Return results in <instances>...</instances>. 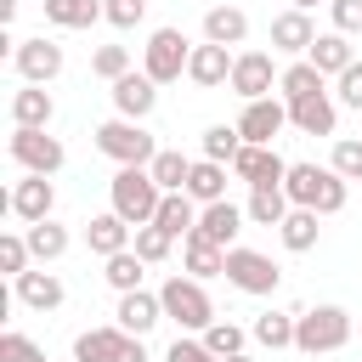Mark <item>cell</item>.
Returning <instances> with one entry per match:
<instances>
[{
	"instance_id": "3",
	"label": "cell",
	"mask_w": 362,
	"mask_h": 362,
	"mask_svg": "<svg viewBox=\"0 0 362 362\" xmlns=\"http://www.w3.org/2000/svg\"><path fill=\"white\" fill-rule=\"evenodd\" d=\"M351 339V311L345 305H311V311H294V351L305 356H328Z\"/></svg>"
},
{
	"instance_id": "47",
	"label": "cell",
	"mask_w": 362,
	"mask_h": 362,
	"mask_svg": "<svg viewBox=\"0 0 362 362\" xmlns=\"http://www.w3.org/2000/svg\"><path fill=\"white\" fill-rule=\"evenodd\" d=\"M339 102H345V107H356V113H362V62H351V68H345V74H339Z\"/></svg>"
},
{
	"instance_id": "37",
	"label": "cell",
	"mask_w": 362,
	"mask_h": 362,
	"mask_svg": "<svg viewBox=\"0 0 362 362\" xmlns=\"http://www.w3.org/2000/svg\"><path fill=\"white\" fill-rule=\"evenodd\" d=\"M141 266H147V260H141L136 249H124V255H113V260H107V272H102V277H107L119 294H136V288H141Z\"/></svg>"
},
{
	"instance_id": "41",
	"label": "cell",
	"mask_w": 362,
	"mask_h": 362,
	"mask_svg": "<svg viewBox=\"0 0 362 362\" xmlns=\"http://www.w3.org/2000/svg\"><path fill=\"white\" fill-rule=\"evenodd\" d=\"M28 260H34V255H28V238H23V232H6V238H0V272L23 277V272H28Z\"/></svg>"
},
{
	"instance_id": "49",
	"label": "cell",
	"mask_w": 362,
	"mask_h": 362,
	"mask_svg": "<svg viewBox=\"0 0 362 362\" xmlns=\"http://www.w3.org/2000/svg\"><path fill=\"white\" fill-rule=\"evenodd\" d=\"M311 6H317V0H288V11H311Z\"/></svg>"
},
{
	"instance_id": "20",
	"label": "cell",
	"mask_w": 362,
	"mask_h": 362,
	"mask_svg": "<svg viewBox=\"0 0 362 362\" xmlns=\"http://www.w3.org/2000/svg\"><path fill=\"white\" fill-rule=\"evenodd\" d=\"M51 113H57V102H51L45 85H23V90H11V130H45Z\"/></svg>"
},
{
	"instance_id": "32",
	"label": "cell",
	"mask_w": 362,
	"mask_h": 362,
	"mask_svg": "<svg viewBox=\"0 0 362 362\" xmlns=\"http://www.w3.org/2000/svg\"><path fill=\"white\" fill-rule=\"evenodd\" d=\"M277 90H283V102H305V96H322V74H317L311 62H288V68L277 74Z\"/></svg>"
},
{
	"instance_id": "17",
	"label": "cell",
	"mask_w": 362,
	"mask_h": 362,
	"mask_svg": "<svg viewBox=\"0 0 362 362\" xmlns=\"http://www.w3.org/2000/svg\"><path fill=\"white\" fill-rule=\"evenodd\" d=\"M113 107H119V119H136V124H141V119L158 107V85H153L147 74H136V68H130V74L113 85Z\"/></svg>"
},
{
	"instance_id": "11",
	"label": "cell",
	"mask_w": 362,
	"mask_h": 362,
	"mask_svg": "<svg viewBox=\"0 0 362 362\" xmlns=\"http://www.w3.org/2000/svg\"><path fill=\"white\" fill-rule=\"evenodd\" d=\"M288 124V102H277V96H260V102H249L243 107V119H238V136H243V147H272V136Z\"/></svg>"
},
{
	"instance_id": "24",
	"label": "cell",
	"mask_w": 362,
	"mask_h": 362,
	"mask_svg": "<svg viewBox=\"0 0 362 362\" xmlns=\"http://www.w3.org/2000/svg\"><path fill=\"white\" fill-rule=\"evenodd\" d=\"M181 260H187V277H226V249L221 243H209L204 232H192V238H181Z\"/></svg>"
},
{
	"instance_id": "46",
	"label": "cell",
	"mask_w": 362,
	"mask_h": 362,
	"mask_svg": "<svg viewBox=\"0 0 362 362\" xmlns=\"http://www.w3.org/2000/svg\"><path fill=\"white\" fill-rule=\"evenodd\" d=\"M147 17V0H107V23L113 28H136Z\"/></svg>"
},
{
	"instance_id": "44",
	"label": "cell",
	"mask_w": 362,
	"mask_h": 362,
	"mask_svg": "<svg viewBox=\"0 0 362 362\" xmlns=\"http://www.w3.org/2000/svg\"><path fill=\"white\" fill-rule=\"evenodd\" d=\"M334 34H362V0H328Z\"/></svg>"
},
{
	"instance_id": "43",
	"label": "cell",
	"mask_w": 362,
	"mask_h": 362,
	"mask_svg": "<svg viewBox=\"0 0 362 362\" xmlns=\"http://www.w3.org/2000/svg\"><path fill=\"white\" fill-rule=\"evenodd\" d=\"M0 362H45V351L28 334H0Z\"/></svg>"
},
{
	"instance_id": "16",
	"label": "cell",
	"mask_w": 362,
	"mask_h": 362,
	"mask_svg": "<svg viewBox=\"0 0 362 362\" xmlns=\"http://www.w3.org/2000/svg\"><path fill=\"white\" fill-rule=\"evenodd\" d=\"M113 317H119L113 328H124V334L141 339V334H153V328L164 322V300L147 294V288H136V294H119V311H113Z\"/></svg>"
},
{
	"instance_id": "22",
	"label": "cell",
	"mask_w": 362,
	"mask_h": 362,
	"mask_svg": "<svg viewBox=\"0 0 362 362\" xmlns=\"http://www.w3.org/2000/svg\"><path fill=\"white\" fill-rule=\"evenodd\" d=\"M288 124H294L300 136H334V124H339V107H334V102H328V90H322V96L288 102Z\"/></svg>"
},
{
	"instance_id": "7",
	"label": "cell",
	"mask_w": 362,
	"mask_h": 362,
	"mask_svg": "<svg viewBox=\"0 0 362 362\" xmlns=\"http://www.w3.org/2000/svg\"><path fill=\"white\" fill-rule=\"evenodd\" d=\"M74 362H147V345L124 328H85L74 339Z\"/></svg>"
},
{
	"instance_id": "50",
	"label": "cell",
	"mask_w": 362,
	"mask_h": 362,
	"mask_svg": "<svg viewBox=\"0 0 362 362\" xmlns=\"http://www.w3.org/2000/svg\"><path fill=\"white\" fill-rule=\"evenodd\" d=\"M221 362H255V356H243V351H238V356H221Z\"/></svg>"
},
{
	"instance_id": "30",
	"label": "cell",
	"mask_w": 362,
	"mask_h": 362,
	"mask_svg": "<svg viewBox=\"0 0 362 362\" xmlns=\"http://www.w3.org/2000/svg\"><path fill=\"white\" fill-rule=\"evenodd\" d=\"M96 17H107V0H45V23L57 28H90Z\"/></svg>"
},
{
	"instance_id": "38",
	"label": "cell",
	"mask_w": 362,
	"mask_h": 362,
	"mask_svg": "<svg viewBox=\"0 0 362 362\" xmlns=\"http://www.w3.org/2000/svg\"><path fill=\"white\" fill-rule=\"evenodd\" d=\"M90 68H96V79H107V85H119V79L130 74V51H124V45H96V57H90Z\"/></svg>"
},
{
	"instance_id": "5",
	"label": "cell",
	"mask_w": 362,
	"mask_h": 362,
	"mask_svg": "<svg viewBox=\"0 0 362 362\" xmlns=\"http://www.w3.org/2000/svg\"><path fill=\"white\" fill-rule=\"evenodd\" d=\"M187 62H192V45H187L181 28H153V34H147V45H141V74H147L153 85L181 79Z\"/></svg>"
},
{
	"instance_id": "6",
	"label": "cell",
	"mask_w": 362,
	"mask_h": 362,
	"mask_svg": "<svg viewBox=\"0 0 362 362\" xmlns=\"http://www.w3.org/2000/svg\"><path fill=\"white\" fill-rule=\"evenodd\" d=\"M158 300H164V317H175L181 328H198V334H204V328L215 322V305H209V294H204L198 277H181V272H175V277L158 288Z\"/></svg>"
},
{
	"instance_id": "26",
	"label": "cell",
	"mask_w": 362,
	"mask_h": 362,
	"mask_svg": "<svg viewBox=\"0 0 362 362\" xmlns=\"http://www.w3.org/2000/svg\"><path fill=\"white\" fill-rule=\"evenodd\" d=\"M305 62H311L322 79H328V74L339 79V74L356 62V57H351V34H317V45H311V57H305Z\"/></svg>"
},
{
	"instance_id": "9",
	"label": "cell",
	"mask_w": 362,
	"mask_h": 362,
	"mask_svg": "<svg viewBox=\"0 0 362 362\" xmlns=\"http://www.w3.org/2000/svg\"><path fill=\"white\" fill-rule=\"evenodd\" d=\"M6 153H11L28 175H57V170H62V158H68V147H62L57 136H45V130H11Z\"/></svg>"
},
{
	"instance_id": "14",
	"label": "cell",
	"mask_w": 362,
	"mask_h": 362,
	"mask_svg": "<svg viewBox=\"0 0 362 362\" xmlns=\"http://www.w3.org/2000/svg\"><path fill=\"white\" fill-rule=\"evenodd\" d=\"M272 85H277V74H272V57H266V51H243V57L232 62V90H238L243 102L272 96Z\"/></svg>"
},
{
	"instance_id": "39",
	"label": "cell",
	"mask_w": 362,
	"mask_h": 362,
	"mask_svg": "<svg viewBox=\"0 0 362 362\" xmlns=\"http://www.w3.org/2000/svg\"><path fill=\"white\" fill-rule=\"evenodd\" d=\"M170 243H175V238H170L164 226H136V243H130V249H136L147 266H158V260H170Z\"/></svg>"
},
{
	"instance_id": "15",
	"label": "cell",
	"mask_w": 362,
	"mask_h": 362,
	"mask_svg": "<svg viewBox=\"0 0 362 362\" xmlns=\"http://www.w3.org/2000/svg\"><path fill=\"white\" fill-rule=\"evenodd\" d=\"M232 175L249 181V187H283V181H288V164H283L272 147H243V153L232 158Z\"/></svg>"
},
{
	"instance_id": "2",
	"label": "cell",
	"mask_w": 362,
	"mask_h": 362,
	"mask_svg": "<svg viewBox=\"0 0 362 362\" xmlns=\"http://www.w3.org/2000/svg\"><path fill=\"white\" fill-rule=\"evenodd\" d=\"M107 192H113V215H124L130 226H153V215H158V204H164V187L153 181L147 164L119 170V175L107 181Z\"/></svg>"
},
{
	"instance_id": "25",
	"label": "cell",
	"mask_w": 362,
	"mask_h": 362,
	"mask_svg": "<svg viewBox=\"0 0 362 362\" xmlns=\"http://www.w3.org/2000/svg\"><path fill=\"white\" fill-rule=\"evenodd\" d=\"M204 40L209 45H243L249 40V17L238 6H209L204 11Z\"/></svg>"
},
{
	"instance_id": "12",
	"label": "cell",
	"mask_w": 362,
	"mask_h": 362,
	"mask_svg": "<svg viewBox=\"0 0 362 362\" xmlns=\"http://www.w3.org/2000/svg\"><path fill=\"white\" fill-rule=\"evenodd\" d=\"M6 209L17 215V221H51V209H57V187H51V175H23L17 187H11V198H6Z\"/></svg>"
},
{
	"instance_id": "23",
	"label": "cell",
	"mask_w": 362,
	"mask_h": 362,
	"mask_svg": "<svg viewBox=\"0 0 362 362\" xmlns=\"http://www.w3.org/2000/svg\"><path fill=\"white\" fill-rule=\"evenodd\" d=\"M17 300H23L28 311H57V305L68 300V288H62L57 272H34V266H28V272L17 277Z\"/></svg>"
},
{
	"instance_id": "28",
	"label": "cell",
	"mask_w": 362,
	"mask_h": 362,
	"mask_svg": "<svg viewBox=\"0 0 362 362\" xmlns=\"http://www.w3.org/2000/svg\"><path fill=\"white\" fill-rule=\"evenodd\" d=\"M153 226H164L170 238H192V232H198V204H192L187 192H164V204H158Z\"/></svg>"
},
{
	"instance_id": "18",
	"label": "cell",
	"mask_w": 362,
	"mask_h": 362,
	"mask_svg": "<svg viewBox=\"0 0 362 362\" xmlns=\"http://www.w3.org/2000/svg\"><path fill=\"white\" fill-rule=\"evenodd\" d=\"M85 243H90V255H102V260H113V255H124L130 243H136V232H130V221L124 215H90V226H85Z\"/></svg>"
},
{
	"instance_id": "21",
	"label": "cell",
	"mask_w": 362,
	"mask_h": 362,
	"mask_svg": "<svg viewBox=\"0 0 362 362\" xmlns=\"http://www.w3.org/2000/svg\"><path fill=\"white\" fill-rule=\"evenodd\" d=\"M243 221H249V215H243L238 204H226V198L198 209V232H204L209 243H221V249H238V232H243Z\"/></svg>"
},
{
	"instance_id": "45",
	"label": "cell",
	"mask_w": 362,
	"mask_h": 362,
	"mask_svg": "<svg viewBox=\"0 0 362 362\" xmlns=\"http://www.w3.org/2000/svg\"><path fill=\"white\" fill-rule=\"evenodd\" d=\"M164 362H221V356H215L204 339H181V334H175V345L164 351Z\"/></svg>"
},
{
	"instance_id": "27",
	"label": "cell",
	"mask_w": 362,
	"mask_h": 362,
	"mask_svg": "<svg viewBox=\"0 0 362 362\" xmlns=\"http://www.w3.org/2000/svg\"><path fill=\"white\" fill-rule=\"evenodd\" d=\"M288 192L283 187H249V204H243V215L255 221V226H283L288 221Z\"/></svg>"
},
{
	"instance_id": "19",
	"label": "cell",
	"mask_w": 362,
	"mask_h": 362,
	"mask_svg": "<svg viewBox=\"0 0 362 362\" xmlns=\"http://www.w3.org/2000/svg\"><path fill=\"white\" fill-rule=\"evenodd\" d=\"M272 45H277L283 57H311L317 23H311L305 11H283V17H272Z\"/></svg>"
},
{
	"instance_id": "10",
	"label": "cell",
	"mask_w": 362,
	"mask_h": 362,
	"mask_svg": "<svg viewBox=\"0 0 362 362\" xmlns=\"http://www.w3.org/2000/svg\"><path fill=\"white\" fill-rule=\"evenodd\" d=\"M11 68L23 74V85H51V79L62 74V45L45 40V34L17 40V45H11Z\"/></svg>"
},
{
	"instance_id": "40",
	"label": "cell",
	"mask_w": 362,
	"mask_h": 362,
	"mask_svg": "<svg viewBox=\"0 0 362 362\" xmlns=\"http://www.w3.org/2000/svg\"><path fill=\"white\" fill-rule=\"evenodd\" d=\"M204 345H209L215 356H238V351H243V328H238V322H221V317H215V322L204 328Z\"/></svg>"
},
{
	"instance_id": "1",
	"label": "cell",
	"mask_w": 362,
	"mask_h": 362,
	"mask_svg": "<svg viewBox=\"0 0 362 362\" xmlns=\"http://www.w3.org/2000/svg\"><path fill=\"white\" fill-rule=\"evenodd\" d=\"M283 192H288L294 209H317V215H339L345 209V175L334 164H288Z\"/></svg>"
},
{
	"instance_id": "29",
	"label": "cell",
	"mask_w": 362,
	"mask_h": 362,
	"mask_svg": "<svg viewBox=\"0 0 362 362\" xmlns=\"http://www.w3.org/2000/svg\"><path fill=\"white\" fill-rule=\"evenodd\" d=\"M187 198H192V204H221V198H226V164L198 158L192 175H187Z\"/></svg>"
},
{
	"instance_id": "4",
	"label": "cell",
	"mask_w": 362,
	"mask_h": 362,
	"mask_svg": "<svg viewBox=\"0 0 362 362\" xmlns=\"http://www.w3.org/2000/svg\"><path fill=\"white\" fill-rule=\"evenodd\" d=\"M96 153H107L119 170H130V164H153L158 158V141L136 119H107V124H96Z\"/></svg>"
},
{
	"instance_id": "13",
	"label": "cell",
	"mask_w": 362,
	"mask_h": 362,
	"mask_svg": "<svg viewBox=\"0 0 362 362\" xmlns=\"http://www.w3.org/2000/svg\"><path fill=\"white\" fill-rule=\"evenodd\" d=\"M232 62H238V57H232L226 45H209V40H204V45H192L187 79L204 85V90H221V85H232Z\"/></svg>"
},
{
	"instance_id": "33",
	"label": "cell",
	"mask_w": 362,
	"mask_h": 362,
	"mask_svg": "<svg viewBox=\"0 0 362 362\" xmlns=\"http://www.w3.org/2000/svg\"><path fill=\"white\" fill-rule=\"evenodd\" d=\"M277 238H283V249H288V255L317 249V209H288V221L277 226Z\"/></svg>"
},
{
	"instance_id": "48",
	"label": "cell",
	"mask_w": 362,
	"mask_h": 362,
	"mask_svg": "<svg viewBox=\"0 0 362 362\" xmlns=\"http://www.w3.org/2000/svg\"><path fill=\"white\" fill-rule=\"evenodd\" d=\"M17 17V0H0V23H11Z\"/></svg>"
},
{
	"instance_id": "8",
	"label": "cell",
	"mask_w": 362,
	"mask_h": 362,
	"mask_svg": "<svg viewBox=\"0 0 362 362\" xmlns=\"http://www.w3.org/2000/svg\"><path fill=\"white\" fill-rule=\"evenodd\" d=\"M226 283L232 288H243V294H277V283H283V272H277V260L272 255H260V249H226Z\"/></svg>"
},
{
	"instance_id": "31",
	"label": "cell",
	"mask_w": 362,
	"mask_h": 362,
	"mask_svg": "<svg viewBox=\"0 0 362 362\" xmlns=\"http://www.w3.org/2000/svg\"><path fill=\"white\" fill-rule=\"evenodd\" d=\"M23 238H28V255H34L40 266H45V260H62V255H68V226H57V221H34V226H28Z\"/></svg>"
},
{
	"instance_id": "35",
	"label": "cell",
	"mask_w": 362,
	"mask_h": 362,
	"mask_svg": "<svg viewBox=\"0 0 362 362\" xmlns=\"http://www.w3.org/2000/svg\"><path fill=\"white\" fill-rule=\"evenodd\" d=\"M255 339H260L266 351L294 345V311H266V317H255Z\"/></svg>"
},
{
	"instance_id": "42",
	"label": "cell",
	"mask_w": 362,
	"mask_h": 362,
	"mask_svg": "<svg viewBox=\"0 0 362 362\" xmlns=\"http://www.w3.org/2000/svg\"><path fill=\"white\" fill-rule=\"evenodd\" d=\"M328 164H334L345 181H362V141H351V136L334 141V158H328Z\"/></svg>"
},
{
	"instance_id": "36",
	"label": "cell",
	"mask_w": 362,
	"mask_h": 362,
	"mask_svg": "<svg viewBox=\"0 0 362 362\" xmlns=\"http://www.w3.org/2000/svg\"><path fill=\"white\" fill-rule=\"evenodd\" d=\"M243 153V136H238V124H209L204 130V158H215V164H232Z\"/></svg>"
},
{
	"instance_id": "34",
	"label": "cell",
	"mask_w": 362,
	"mask_h": 362,
	"mask_svg": "<svg viewBox=\"0 0 362 362\" xmlns=\"http://www.w3.org/2000/svg\"><path fill=\"white\" fill-rule=\"evenodd\" d=\"M147 170H153V181H158L164 192H187V175H192V158H181L175 147H158V158H153Z\"/></svg>"
}]
</instances>
